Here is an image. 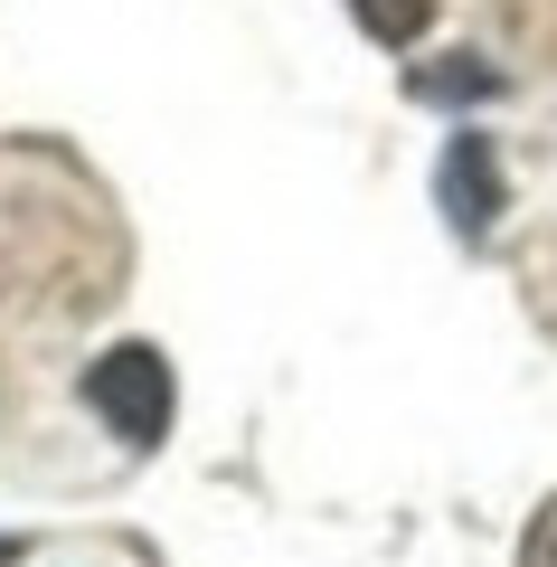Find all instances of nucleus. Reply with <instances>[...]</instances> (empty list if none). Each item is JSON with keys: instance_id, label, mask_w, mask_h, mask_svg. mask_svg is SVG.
Returning <instances> with one entry per match:
<instances>
[{"instance_id": "423d86ee", "label": "nucleus", "mask_w": 557, "mask_h": 567, "mask_svg": "<svg viewBox=\"0 0 557 567\" xmlns=\"http://www.w3.org/2000/svg\"><path fill=\"white\" fill-rule=\"evenodd\" d=\"M0 567H20V539H0Z\"/></svg>"}, {"instance_id": "f03ea898", "label": "nucleus", "mask_w": 557, "mask_h": 567, "mask_svg": "<svg viewBox=\"0 0 557 567\" xmlns=\"http://www.w3.org/2000/svg\"><path fill=\"white\" fill-rule=\"evenodd\" d=\"M435 199H444V218H454V237H492V218H501V152H492V133H454L444 142Z\"/></svg>"}, {"instance_id": "f257e3e1", "label": "nucleus", "mask_w": 557, "mask_h": 567, "mask_svg": "<svg viewBox=\"0 0 557 567\" xmlns=\"http://www.w3.org/2000/svg\"><path fill=\"white\" fill-rule=\"evenodd\" d=\"M85 406L114 425L123 445H161V425H171V360L152 341H114L104 360H85Z\"/></svg>"}, {"instance_id": "39448f33", "label": "nucleus", "mask_w": 557, "mask_h": 567, "mask_svg": "<svg viewBox=\"0 0 557 567\" xmlns=\"http://www.w3.org/2000/svg\"><path fill=\"white\" fill-rule=\"evenodd\" d=\"M519 567H557V502L529 520V539H519Z\"/></svg>"}, {"instance_id": "7ed1b4c3", "label": "nucleus", "mask_w": 557, "mask_h": 567, "mask_svg": "<svg viewBox=\"0 0 557 567\" xmlns=\"http://www.w3.org/2000/svg\"><path fill=\"white\" fill-rule=\"evenodd\" d=\"M406 95H425V104H482V95H501V66H482V58L416 66V76H406Z\"/></svg>"}, {"instance_id": "20e7f679", "label": "nucleus", "mask_w": 557, "mask_h": 567, "mask_svg": "<svg viewBox=\"0 0 557 567\" xmlns=\"http://www.w3.org/2000/svg\"><path fill=\"white\" fill-rule=\"evenodd\" d=\"M350 10H359V29H369V39H388V48L425 39V20H435V0H350Z\"/></svg>"}]
</instances>
